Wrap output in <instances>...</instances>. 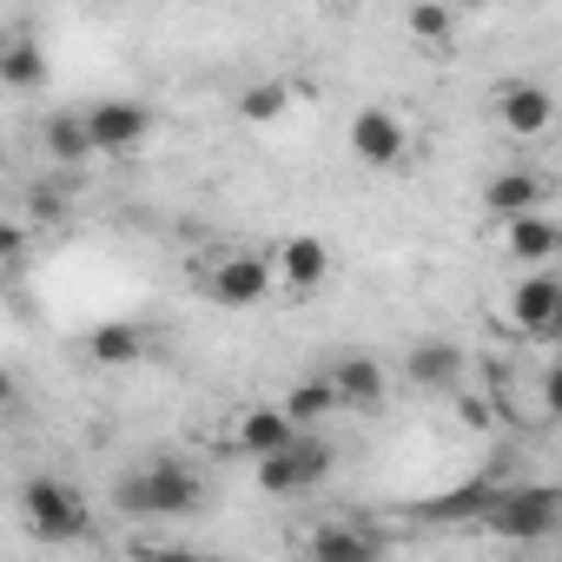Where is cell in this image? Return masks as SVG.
<instances>
[{"instance_id": "6da1fadb", "label": "cell", "mask_w": 562, "mask_h": 562, "mask_svg": "<svg viewBox=\"0 0 562 562\" xmlns=\"http://www.w3.org/2000/svg\"><path fill=\"white\" fill-rule=\"evenodd\" d=\"M113 509H120V516H153V522L192 516V509H199V470H192V463H179V457H153L146 470L120 476Z\"/></svg>"}, {"instance_id": "7a4b0ae2", "label": "cell", "mask_w": 562, "mask_h": 562, "mask_svg": "<svg viewBox=\"0 0 562 562\" xmlns=\"http://www.w3.org/2000/svg\"><path fill=\"white\" fill-rule=\"evenodd\" d=\"M483 522L503 542H549V536H562V483H509V490H490Z\"/></svg>"}, {"instance_id": "3957f363", "label": "cell", "mask_w": 562, "mask_h": 562, "mask_svg": "<svg viewBox=\"0 0 562 562\" xmlns=\"http://www.w3.org/2000/svg\"><path fill=\"white\" fill-rule=\"evenodd\" d=\"M21 516H27V529H34L41 542H80V536L93 529L87 496H80L74 483H60V476H27V483H21Z\"/></svg>"}, {"instance_id": "277c9868", "label": "cell", "mask_w": 562, "mask_h": 562, "mask_svg": "<svg viewBox=\"0 0 562 562\" xmlns=\"http://www.w3.org/2000/svg\"><path fill=\"white\" fill-rule=\"evenodd\" d=\"M325 476H331V443L312 437V430H299L285 450L258 457V490H265V496H305V490H318Z\"/></svg>"}, {"instance_id": "5b68a950", "label": "cell", "mask_w": 562, "mask_h": 562, "mask_svg": "<svg viewBox=\"0 0 562 562\" xmlns=\"http://www.w3.org/2000/svg\"><path fill=\"white\" fill-rule=\"evenodd\" d=\"M278 292V265L258 258V251H225L212 271H205V299L225 305V312H251Z\"/></svg>"}, {"instance_id": "8992f818", "label": "cell", "mask_w": 562, "mask_h": 562, "mask_svg": "<svg viewBox=\"0 0 562 562\" xmlns=\"http://www.w3.org/2000/svg\"><path fill=\"white\" fill-rule=\"evenodd\" d=\"M555 312H562V278H549L542 265H536V271H522L516 285H509V305H503L509 331H522V338H549Z\"/></svg>"}, {"instance_id": "52a82bcc", "label": "cell", "mask_w": 562, "mask_h": 562, "mask_svg": "<svg viewBox=\"0 0 562 562\" xmlns=\"http://www.w3.org/2000/svg\"><path fill=\"white\" fill-rule=\"evenodd\" d=\"M496 126L509 139H542L555 126V93L536 87V80H503L496 87Z\"/></svg>"}, {"instance_id": "ba28073f", "label": "cell", "mask_w": 562, "mask_h": 562, "mask_svg": "<svg viewBox=\"0 0 562 562\" xmlns=\"http://www.w3.org/2000/svg\"><path fill=\"white\" fill-rule=\"evenodd\" d=\"M299 430H305V424H299L285 404H245V411L232 417V450L258 463V457H271V450H285Z\"/></svg>"}, {"instance_id": "9c48e42d", "label": "cell", "mask_w": 562, "mask_h": 562, "mask_svg": "<svg viewBox=\"0 0 562 562\" xmlns=\"http://www.w3.org/2000/svg\"><path fill=\"white\" fill-rule=\"evenodd\" d=\"M87 126H93L100 153H139L153 139V106H139V100H100V106H87Z\"/></svg>"}, {"instance_id": "30bf717a", "label": "cell", "mask_w": 562, "mask_h": 562, "mask_svg": "<svg viewBox=\"0 0 562 562\" xmlns=\"http://www.w3.org/2000/svg\"><path fill=\"white\" fill-rule=\"evenodd\" d=\"M351 153H358L364 166H397V159L411 153V126H404L391 106H364V113L351 120Z\"/></svg>"}, {"instance_id": "8fae6325", "label": "cell", "mask_w": 562, "mask_h": 562, "mask_svg": "<svg viewBox=\"0 0 562 562\" xmlns=\"http://www.w3.org/2000/svg\"><path fill=\"white\" fill-rule=\"evenodd\" d=\"M463 371H470V358H463V345H450V338H417V345L404 351V378H411L417 391H457Z\"/></svg>"}, {"instance_id": "7c38bea8", "label": "cell", "mask_w": 562, "mask_h": 562, "mask_svg": "<svg viewBox=\"0 0 562 562\" xmlns=\"http://www.w3.org/2000/svg\"><path fill=\"white\" fill-rule=\"evenodd\" d=\"M271 265H278V285H285V292H318L325 278H331V245L312 238V232H299V238H285V245L271 251Z\"/></svg>"}, {"instance_id": "4fadbf2b", "label": "cell", "mask_w": 562, "mask_h": 562, "mask_svg": "<svg viewBox=\"0 0 562 562\" xmlns=\"http://www.w3.org/2000/svg\"><path fill=\"white\" fill-rule=\"evenodd\" d=\"M503 251H509L522 271H536V265H549V258L562 251V225L542 218V212H516V218H503Z\"/></svg>"}, {"instance_id": "5bb4252c", "label": "cell", "mask_w": 562, "mask_h": 562, "mask_svg": "<svg viewBox=\"0 0 562 562\" xmlns=\"http://www.w3.org/2000/svg\"><path fill=\"white\" fill-rule=\"evenodd\" d=\"M331 378H338L345 411H384V397H391L384 364H378V358H364V351H345V358L331 364Z\"/></svg>"}, {"instance_id": "9a60e30c", "label": "cell", "mask_w": 562, "mask_h": 562, "mask_svg": "<svg viewBox=\"0 0 562 562\" xmlns=\"http://www.w3.org/2000/svg\"><path fill=\"white\" fill-rule=\"evenodd\" d=\"M542 199H549V179H542V172H529V166H509V172H496V179L483 186V212H496V218L542 212Z\"/></svg>"}, {"instance_id": "2e32d148", "label": "cell", "mask_w": 562, "mask_h": 562, "mask_svg": "<svg viewBox=\"0 0 562 562\" xmlns=\"http://www.w3.org/2000/svg\"><path fill=\"white\" fill-rule=\"evenodd\" d=\"M278 404H285L305 430H312V424H325L331 411H345V397H338V378H331V371H325V378H299V384H292L285 397H278Z\"/></svg>"}, {"instance_id": "e0dca14e", "label": "cell", "mask_w": 562, "mask_h": 562, "mask_svg": "<svg viewBox=\"0 0 562 562\" xmlns=\"http://www.w3.org/2000/svg\"><path fill=\"white\" fill-rule=\"evenodd\" d=\"M139 351H146V331L126 325V318L87 331V358H93V364H113V371H120V364H139Z\"/></svg>"}, {"instance_id": "ac0fdd59", "label": "cell", "mask_w": 562, "mask_h": 562, "mask_svg": "<svg viewBox=\"0 0 562 562\" xmlns=\"http://www.w3.org/2000/svg\"><path fill=\"white\" fill-rule=\"evenodd\" d=\"M41 139H47V153H54L60 166H80L87 153H100V146H93V126H87V113H54V120L41 126Z\"/></svg>"}, {"instance_id": "d6986e66", "label": "cell", "mask_w": 562, "mask_h": 562, "mask_svg": "<svg viewBox=\"0 0 562 562\" xmlns=\"http://www.w3.org/2000/svg\"><path fill=\"white\" fill-rule=\"evenodd\" d=\"M318 562H364V555H378L384 542L371 536V529H345V522H331V529H312V542H305Z\"/></svg>"}, {"instance_id": "ffe728a7", "label": "cell", "mask_w": 562, "mask_h": 562, "mask_svg": "<svg viewBox=\"0 0 562 562\" xmlns=\"http://www.w3.org/2000/svg\"><path fill=\"white\" fill-rule=\"evenodd\" d=\"M285 113H292V80H258V87L238 93V120L245 126H278Z\"/></svg>"}, {"instance_id": "44dd1931", "label": "cell", "mask_w": 562, "mask_h": 562, "mask_svg": "<svg viewBox=\"0 0 562 562\" xmlns=\"http://www.w3.org/2000/svg\"><path fill=\"white\" fill-rule=\"evenodd\" d=\"M0 87H14V93L47 87V60H41L34 41H8V54H0Z\"/></svg>"}, {"instance_id": "7402d4cb", "label": "cell", "mask_w": 562, "mask_h": 562, "mask_svg": "<svg viewBox=\"0 0 562 562\" xmlns=\"http://www.w3.org/2000/svg\"><path fill=\"white\" fill-rule=\"evenodd\" d=\"M450 27H457V8H450V0H417V8H411V34H417V41L443 47Z\"/></svg>"}, {"instance_id": "603a6c76", "label": "cell", "mask_w": 562, "mask_h": 562, "mask_svg": "<svg viewBox=\"0 0 562 562\" xmlns=\"http://www.w3.org/2000/svg\"><path fill=\"white\" fill-rule=\"evenodd\" d=\"M457 424H463L470 437H490V430H496V404H490V397H457Z\"/></svg>"}, {"instance_id": "cb8c5ba5", "label": "cell", "mask_w": 562, "mask_h": 562, "mask_svg": "<svg viewBox=\"0 0 562 562\" xmlns=\"http://www.w3.org/2000/svg\"><path fill=\"white\" fill-rule=\"evenodd\" d=\"M542 411H549V417L562 424V358H555V364L542 371Z\"/></svg>"}, {"instance_id": "d4e9b609", "label": "cell", "mask_w": 562, "mask_h": 562, "mask_svg": "<svg viewBox=\"0 0 562 562\" xmlns=\"http://www.w3.org/2000/svg\"><path fill=\"white\" fill-rule=\"evenodd\" d=\"M450 8H457V14H463V8H490V0H450Z\"/></svg>"}, {"instance_id": "484cf974", "label": "cell", "mask_w": 562, "mask_h": 562, "mask_svg": "<svg viewBox=\"0 0 562 562\" xmlns=\"http://www.w3.org/2000/svg\"><path fill=\"white\" fill-rule=\"evenodd\" d=\"M549 338H555V345H562V312H555V325H549Z\"/></svg>"}]
</instances>
